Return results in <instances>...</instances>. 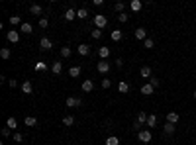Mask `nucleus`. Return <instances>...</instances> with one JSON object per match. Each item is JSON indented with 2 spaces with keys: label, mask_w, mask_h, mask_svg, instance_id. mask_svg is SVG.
Here are the masks:
<instances>
[{
  "label": "nucleus",
  "mask_w": 196,
  "mask_h": 145,
  "mask_svg": "<svg viewBox=\"0 0 196 145\" xmlns=\"http://www.w3.org/2000/svg\"><path fill=\"white\" fill-rule=\"evenodd\" d=\"M94 26H96L98 30L106 28V26H108V18H106L104 14H96V16H94Z\"/></svg>",
  "instance_id": "f257e3e1"
},
{
  "label": "nucleus",
  "mask_w": 196,
  "mask_h": 145,
  "mask_svg": "<svg viewBox=\"0 0 196 145\" xmlns=\"http://www.w3.org/2000/svg\"><path fill=\"white\" fill-rule=\"evenodd\" d=\"M151 137H153V135H151V131H149V130H141L139 133H137V139H139L141 143H149V141H151Z\"/></svg>",
  "instance_id": "f03ea898"
},
{
  "label": "nucleus",
  "mask_w": 196,
  "mask_h": 145,
  "mask_svg": "<svg viewBox=\"0 0 196 145\" xmlns=\"http://www.w3.org/2000/svg\"><path fill=\"white\" fill-rule=\"evenodd\" d=\"M133 35H135L137 41H145L147 39V31H145V28H137V30L133 31Z\"/></svg>",
  "instance_id": "7ed1b4c3"
},
{
  "label": "nucleus",
  "mask_w": 196,
  "mask_h": 145,
  "mask_svg": "<svg viewBox=\"0 0 196 145\" xmlns=\"http://www.w3.org/2000/svg\"><path fill=\"white\" fill-rule=\"evenodd\" d=\"M81 104H82L81 98H75V96H69V98H67V106H69V108H78Z\"/></svg>",
  "instance_id": "20e7f679"
},
{
  "label": "nucleus",
  "mask_w": 196,
  "mask_h": 145,
  "mask_svg": "<svg viewBox=\"0 0 196 145\" xmlns=\"http://www.w3.org/2000/svg\"><path fill=\"white\" fill-rule=\"evenodd\" d=\"M147 118H149V116L145 114V112H139V114H137V120H135V127H139V126H143V124H147Z\"/></svg>",
  "instance_id": "39448f33"
},
{
  "label": "nucleus",
  "mask_w": 196,
  "mask_h": 145,
  "mask_svg": "<svg viewBox=\"0 0 196 145\" xmlns=\"http://www.w3.org/2000/svg\"><path fill=\"white\" fill-rule=\"evenodd\" d=\"M96 69H98V73L106 74L108 71H110V63H108V61H100V63L96 65Z\"/></svg>",
  "instance_id": "423d86ee"
},
{
  "label": "nucleus",
  "mask_w": 196,
  "mask_h": 145,
  "mask_svg": "<svg viewBox=\"0 0 196 145\" xmlns=\"http://www.w3.org/2000/svg\"><path fill=\"white\" fill-rule=\"evenodd\" d=\"M6 37H8V41H10V43H18V41H20V34H18V31H14V30L8 31Z\"/></svg>",
  "instance_id": "0eeeda50"
},
{
  "label": "nucleus",
  "mask_w": 196,
  "mask_h": 145,
  "mask_svg": "<svg viewBox=\"0 0 196 145\" xmlns=\"http://www.w3.org/2000/svg\"><path fill=\"white\" fill-rule=\"evenodd\" d=\"M39 45H41V49H43V51H49V49L53 47V43H51V39H49V37H41Z\"/></svg>",
  "instance_id": "6e6552de"
},
{
  "label": "nucleus",
  "mask_w": 196,
  "mask_h": 145,
  "mask_svg": "<svg viewBox=\"0 0 196 145\" xmlns=\"http://www.w3.org/2000/svg\"><path fill=\"white\" fill-rule=\"evenodd\" d=\"M75 18H77V12H75L73 8H67V10H65V20H67V22H73Z\"/></svg>",
  "instance_id": "1a4fd4ad"
},
{
  "label": "nucleus",
  "mask_w": 196,
  "mask_h": 145,
  "mask_svg": "<svg viewBox=\"0 0 196 145\" xmlns=\"http://www.w3.org/2000/svg\"><path fill=\"white\" fill-rule=\"evenodd\" d=\"M98 55H100V59H102V61H106L108 57H110V47H100L98 49Z\"/></svg>",
  "instance_id": "9d476101"
},
{
  "label": "nucleus",
  "mask_w": 196,
  "mask_h": 145,
  "mask_svg": "<svg viewBox=\"0 0 196 145\" xmlns=\"http://www.w3.org/2000/svg\"><path fill=\"white\" fill-rule=\"evenodd\" d=\"M81 71H82V69H81V67H78V65H73V67H71V69H69V77H73V78H77V77H78V74H81Z\"/></svg>",
  "instance_id": "9b49d317"
},
{
  "label": "nucleus",
  "mask_w": 196,
  "mask_h": 145,
  "mask_svg": "<svg viewBox=\"0 0 196 145\" xmlns=\"http://www.w3.org/2000/svg\"><path fill=\"white\" fill-rule=\"evenodd\" d=\"M178 122V114L177 112H169L167 114V124H177Z\"/></svg>",
  "instance_id": "f8f14e48"
},
{
  "label": "nucleus",
  "mask_w": 196,
  "mask_h": 145,
  "mask_svg": "<svg viewBox=\"0 0 196 145\" xmlns=\"http://www.w3.org/2000/svg\"><path fill=\"white\" fill-rule=\"evenodd\" d=\"M118 90H120L122 94H128V92H130V84H128L126 81H120V84H118Z\"/></svg>",
  "instance_id": "ddd939ff"
},
{
  "label": "nucleus",
  "mask_w": 196,
  "mask_h": 145,
  "mask_svg": "<svg viewBox=\"0 0 196 145\" xmlns=\"http://www.w3.org/2000/svg\"><path fill=\"white\" fill-rule=\"evenodd\" d=\"M130 8L133 12H139L141 8H143V2H141V0H131V4H130Z\"/></svg>",
  "instance_id": "4468645a"
},
{
  "label": "nucleus",
  "mask_w": 196,
  "mask_h": 145,
  "mask_svg": "<svg viewBox=\"0 0 196 145\" xmlns=\"http://www.w3.org/2000/svg\"><path fill=\"white\" fill-rule=\"evenodd\" d=\"M22 92H24V94H32V92H33V86H32L30 81H26V82L22 84Z\"/></svg>",
  "instance_id": "2eb2a0df"
},
{
  "label": "nucleus",
  "mask_w": 196,
  "mask_h": 145,
  "mask_svg": "<svg viewBox=\"0 0 196 145\" xmlns=\"http://www.w3.org/2000/svg\"><path fill=\"white\" fill-rule=\"evenodd\" d=\"M92 88H94V82L90 81V78H86V81L82 82V90H85V92H90Z\"/></svg>",
  "instance_id": "dca6fc26"
},
{
  "label": "nucleus",
  "mask_w": 196,
  "mask_h": 145,
  "mask_svg": "<svg viewBox=\"0 0 196 145\" xmlns=\"http://www.w3.org/2000/svg\"><path fill=\"white\" fill-rule=\"evenodd\" d=\"M139 92L145 94V96H149V94H153V86H151V84H143V86L139 88Z\"/></svg>",
  "instance_id": "f3484780"
},
{
  "label": "nucleus",
  "mask_w": 196,
  "mask_h": 145,
  "mask_svg": "<svg viewBox=\"0 0 196 145\" xmlns=\"http://www.w3.org/2000/svg\"><path fill=\"white\" fill-rule=\"evenodd\" d=\"M139 74H141V77H143V78H151V77H153V74H151V69H149L147 65H145V67H141Z\"/></svg>",
  "instance_id": "a211bd4d"
},
{
  "label": "nucleus",
  "mask_w": 196,
  "mask_h": 145,
  "mask_svg": "<svg viewBox=\"0 0 196 145\" xmlns=\"http://www.w3.org/2000/svg\"><path fill=\"white\" fill-rule=\"evenodd\" d=\"M24 124H26L28 127H33V126H37V120L33 118V116H26V120H24Z\"/></svg>",
  "instance_id": "6ab92c4d"
},
{
  "label": "nucleus",
  "mask_w": 196,
  "mask_h": 145,
  "mask_svg": "<svg viewBox=\"0 0 196 145\" xmlns=\"http://www.w3.org/2000/svg\"><path fill=\"white\" fill-rule=\"evenodd\" d=\"M163 131H165V135H173L174 133V124H165Z\"/></svg>",
  "instance_id": "aec40b11"
},
{
  "label": "nucleus",
  "mask_w": 196,
  "mask_h": 145,
  "mask_svg": "<svg viewBox=\"0 0 196 145\" xmlns=\"http://www.w3.org/2000/svg\"><path fill=\"white\" fill-rule=\"evenodd\" d=\"M110 37H112L114 41H120V39L124 37V31H122V30H114V31L110 34Z\"/></svg>",
  "instance_id": "412c9836"
},
{
  "label": "nucleus",
  "mask_w": 196,
  "mask_h": 145,
  "mask_svg": "<svg viewBox=\"0 0 196 145\" xmlns=\"http://www.w3.org/2000/svg\"><path fill=\"white\" fill-rule=\"evenodd\" d=\"M77 49H78V53H81V55H88V53H90V47L86 43H81Z\"/></svg>",
  "instance_id": "4be33fe9"
},
{
  "label": "nucleus",
  "mask_w": 196,
  "mask_h": 145,
  "mask_svg": "<svg viewBox=\"0 0 196 145\" xmlns=\"http://www.w3.org/2000/svg\"><path fill=\"white\" fill-rule=\"evenodd\" d=\"M30 12H32L33 16H41V12H43V10H41V6H37V4H32V6H30Z\"/></svg>",
  "instance_id": "5701e85b"
},
{
  "label": "nucleus",
  "mask_w": 196,
  "mask_h": 145,
  "mask_svg": "<svg viewBox=\"0 0 196 145\" xmlns=\"http://www.w3.org/2000/svg\"><path fill=\"white\" fill-rule=\"evenodd\" d=\"M6 127H10V130H16V127H18V122H16V118H8V120H6Z\"/></svg>",
  "instance_id": "b1692460"
},
{
  "label": "nucleus",
  "mask_w": 196,
  "mask_h": 145,
  "mask_svg": "<svg viewBox=\"0 0 196 145\" xmlns=\"http://www.w3.org/2000/svg\"><path fill=\"white\" fill-rule=\"evenodd\" d=\"M106 145H120V139L116 135H110V137H106Z\"/></svg>",
  "instance_id": "393cba45"
},
{
  "label": "nucleus",
  "mask_w": 196,
  "mask_h": 145,
  "mask_svg": "<svg viewBox=\"0 0 196 145\" xmlns=\"http://www.w3.org/2000/svg\"><path fill=\"white\" fill-rule=\"evenodd\" d=\"M51 71L55 73V74H59L61 71H63V65H61L59 61H57V63H53V65H51Z\"/></svg>",
  "instance_id": "a878e982"
},
{
  "label": "nucleus",
  "mask_w": 196,
  "mask_h": 145,
  "mask_svg": "<svg viewBox=\"0 0 196 145\" xmlns=\"http://www.w3.org/2000/svg\"><path fill=\"white\" fill-rule=\"evenodd\" d=\"M147 126H149V127H155V126H157V116H155V114H151V116L147 118Z\"/></svg>",
  "instance_id": "bb28decb"
},
{
  "label": "nucleus",
  "mask_w": 196,
  "mask_h": 145,
  "mask_svg": "<svg viewBox=\"0 0 196 145\" xmlns=\"http://www.w3.org/2000/svg\"><path fill=\"white\" fill-rule=\"evenodd\" d=\"M86 16H88V12H86V8H78V10H77V18L85 20Z\"/></svg>",
  "instance_id": "cd10ccee"
},
{
  "label": "nucleus",
  "mask_w": 196,
  "mask_h": 145,
  "mask_svg": "<svg viewBox=\"0 0 196 145\" xmlns=\"http://www.w3.org/2000/svg\"><path fill=\"white\" fill-rule=\"evenodd\" d=\"M20 31H24V34H32L33 28L30 26V24H22V26H20Z\"/></svg>",
  "instance_id": "c85d7f7f"
},
{
  "label": "nucleus",
  "mask_w": 196,
  "mask_h": 145,
  "mask_svg": "<svg viewBox=\"0 0 196 145\" xmlns=\"http://www.w3.org/2000/svg\"><path fill=\"white\" fill-rule=\"evenodd\" d=\"M71 47H61V57H63V59H67V57H71Z\"/></svg>",
  "instance_id": "c756f323"
},
{
  "label": "nucleus",
  "mask_w": 196,
  "mask_h": 145,
  "mask_svg": "<svg viewBox=\"0 0 196 145\" xmlns=\"http://www.w3.org/2000/svg\"><path fill=\"white\" fill-rule=\"evenodd\" d=\"M73 124H75L73 116H65V118H63V126H73Z\"/></svg>",
  "instance_id": "7c9ffc66"
},
{
  "label": "nucleus",
  "mask_w": 196,
  "mask_h": 145,
  "mask_svg": "<svg viewBox=\"0 0 196 145\" xmlns=\"http://www.w3.org/2000/svg\"><path fill=\"white\" fill-rule=\"evenodd\" d=\"M0 57H2V59H10V49H8V47L0 49Z\"/></svg>",
  "instance_id": "2f4dec72"
},
{
  "label": "nucleus",
  "mask_w": 196,
  "mask_h": 145,
  "mask_svg": "<svg viewBox=\"0 0 196 145\" xmlns=\"http://www.w3.org/2000/svg\"><path fill=\"white\" fill-rule=\"evenodd\" d=\"M10 24H12V26H18V24L22 26V20H20V16H10Z\"/></svg>",
  "instance_id": "473e14b6"
},
{
  "label": "nucleus",
  "mask_w": 196,
  "mask_h": 145,
  "mask_svg": "<svg viewBox=\"0 0 196 145\" xmlns=\"http://www.w3.org/2000/svg\"><path fill=\"white\" fill-rule=\"evenodd\" d=\"M90 34H92V37H94V39H100V37H102V30H98V28H94V30L90 31Z\"/></svg>",
  "instance_id": "72a5a7b5"
},
{
  "label": "nucleus",
  "mask_w": 196,
  "mask_h": 145,
  "mask_svg": "<svg viewBox=\"0 0 196 145\" xmlns=\"http://www.w3.org/2000/svg\"><path fill=\"white\" fill-rule=\"evenodd\" d=\"M35 71H47V63H35Z\"/></svg>",
  "instance_id": "f704fd0d"
},
{
  "label": "nucleus",
  "mask_w": 196,
  "mask_h": 145,
  "mask_svg": "<svg viewBox=\"0 0 196 145\" xmlns=\"http://www.w3.org/2000/svg\"><path fill=\"white\" fill-rule=\"evenodd\" d=\"M149 84H151L153 88H157V86L161 84V81H159V78H155V77H151V78H149Z\"/></svg>",
  "instance_id": "c9c22d12"
},
{
  "label": "nucleus",
  "mask_w": 196,
  "mask_h": 145,
  "mask_svg": "<svg viewBox=\"0 0 196 145\" xmlns=\"http://www.w3.org/2000/svg\"><path fill=\"white\" fill-rule=\"evenodd\" d=\"M114 8H116V12L124 14V8H126V4H124V2H118V4H114Z\"/></svg>",
  "instance_id": "e433bc0d"
},
{
  "label": "nucleus",
  "mask_w": 196,
  "mask_h": 145,
  "mask_svg": "<svg viewBox=\"0 0 196 145\" xmlns=\"http://www.w3.org/2000/svg\"><path fill=\"white\" fill-rule=\"evenodd\" d=\"M47 26H49V20L47 18H39V28H41V30H45Z\"/></svg>",
  "instance_id": "4c0bfd02"
},
{
  "label": "nucleus",
  "mask_w": 196,
  "mask_h": 145,
  "mask_svg": "<svg viewBox=\"0 0 196 145\" xmlns=\"http://www.w3.org/2000/svg\"><path fill=\"white\" fill-rule=\"evenodd\" d=\"M143 47L145 49H153V39H149V37H147V39L143 41Z\"/></svg>",
  "instance_id": "58836bf2"
},
{
  "label": "nucleus",
  "mask_w": 196,
  "mask_h": 145,
  "mask_svg": "<svg viewBox=\"0 0 196 145\" xmlns=\"http://www.w3.org/2000/svg\"><path fill=\"white\" fill-rule=\"evenodd\" d=\"M110 86H112L110 78H102V88H110Z\"/></svg>",
  "instance_id": "ea45409f"
},
{
  "label": "nucleus",
  "mask_w": 196,
  "mask_h": 145,
  "mask_svg": "<svg viewBox=\"0 0 196 145\" xmlns=\"http://www.w3.org/2000/svg\"><path fill=\"white\" fill-rule=\"evenodd\" d=\"M14 141L22 143V141H24V135H22V133H14Z\"/></svg>",
  "instance_id": "a19ab883"
},
{
  "label": "nucleus",
  "mask_w": 196,
  "mask_h": 145,
  "mask_svg": "<svg viewBox=\"0 0 196 145\" xmlns=\"http://www.w3.org/2000/svg\"><path fill=\"white\" fill-rule=\"evenodd\" d=\"M8 84H10V88H16V86H18V81H16V78H10Z\"/></svg>",
  "instance_id": "79ce46f5"
},
{
  "label": "nucleus",
  "mask_w": 196,
  "mask_h": 145,
  "mask_svg": "<svg viewBox=\"0 0 196 145\" xmlns=\"http://www.w3.org/2000/svg\"><path fill=\"white\" fill-rule=\"evenodd\" d=\"M128 18H130V16H128V14H120V16H118V20H120V22H122V24H124V22H128Z\"/></svg>",
  "instance_id": "37998d69"
},
{
  "label": "nucleus",
  "mask_w": 196,
  "mask_h": 145,
  "mask_svg": "<svg viewBox=\"0 0 196 145\" xmlns=\"http://www.w3.org/2000/svg\"><path fill=\"white\" fill-rule=\"evenodd\" d=\"M116 67H118V69L124 67V59H122V57H120V59H116Z\"/></svg>",
  "instance_id": "c03bdc74"
},
{
  "label": "nucleus",
  "mask_w": 196,
  "mask_h": 145,
  "mask_svg": "<svg viewBox=\"0 0 196 145\" xmlns=\"http://www.w3.org/2000/svg\"><path fill=\"white\" fill-rule=\"evenodd\" d=\"M10 127H4V130H2V135H4V137H8V135H10Z\"/></svg>",
  "instance_id": "a18cd8bd"
},
{
  "label": "nucleus",
  "mask_w": 196,
  "mask_h": 145,
  "mask_svg": "<svg viewBox=\"0 0 196 145\" xmlns=\"http://www.w3.org/2000/svg\"><path fill=\"white\" fill-rule=\"evenodd\" d=\"M192 96H194V98H196V90H194V92H192Z\"/></svg>",
  "instance_id": "49530a36"
}]
</instances>
